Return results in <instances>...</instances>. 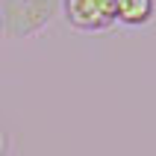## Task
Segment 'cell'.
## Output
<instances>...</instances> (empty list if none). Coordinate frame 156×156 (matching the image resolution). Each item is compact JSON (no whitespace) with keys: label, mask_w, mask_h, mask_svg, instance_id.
<instances>
[{"label":"cell","mask_w":156,"mask_h":156,"mask_svg":"<svg viewBox=\"0 0 156 156\" xmlns=\"http://www.w3.org/2000/svg\"><path fill=\"white\" fill-rule=\"evenodd\" d=\"M53 0H6L3 3V30L9 35H30L47 24Z\"/></svg>","instance_id":"6da1fadb"},{"label":"cell","mask_w":156,"mask_h":156,"mask_svg":"<svg viewBox=\"0 0 156 156\" xmlns=\"http://www.w3.org/2000/svg\"><path fill=\"white\" fill-rule=\"evenodd\" d=\"M62 6H65L68 24L74 30L97 33L118 21V15H115L118 0H62Z\"/></svg>","instance_id":"7a4b0ae2"},{"label":"cell","mask_w":156,"mask_h":156,"mask_svg":"<svg viewBox=\"0 0 156 156\" xmlns=\"http://www.w3.org/2000/svg\"><path fill=\"white\" fill-rule=\"evenodd\" d=\"M115 15H118V21H124L130 27L147 24L150 15H153V0H118Z\"/></svg>","instance_id":"3957f363"}]
</instances>
